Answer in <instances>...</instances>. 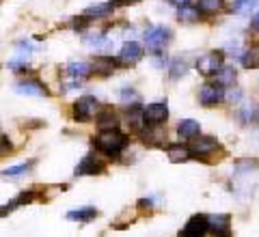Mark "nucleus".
Wrapping results in <instances>:
<instances>
[{"instance_id":"obj_10","label":"nucleus","mask_w":259,"mask_h":237,"mask_svg":"<svg viewBox=\"0 0 259 237\" xmlns=\"http://www.w3.org/2000/svg\"><path fill=\"white\" fill-rule=\"evenodd\" d=\"M143 45L141 43H136V41H125L123 48H121V52H119V63H123V65H136L141 59H143Z\"/></svg>"},{"instance_id":"obj_14","label":"nucleus","mask_w":259,"mask_h":237,"mask_svg":"<svg viewBox=\"0 0 259 237\" xmlns=\"http://www.w3.org/2000/svg\"><path fill=\"white\" fill-rule=\"evenodd\" d=\"M229 224H231V218L227 214H216V216L207 218V226L212 228L216 235H227L229 233Z\"/></svg>"},{"instance_id":"obj_29","label":"nucleus","mask_w":259,"mask_h":237,"mask_svg":"<svg viewBox=\"0 0 259 237\" xmlns=\"http://www.w3.org/2000/svg\"><path fill=\"white\" fill-rule=\"evenodd\" d=\"M255 119V106L253 104H244L240 108V121L242 123H250Z\"/></svg>"},{"instance_id":"obj_4","label":"nucleus","mask_w":259,"mask_h":237,"mask_svg":"<svg viewBox=\"0 0 259 237\" xmlns=\"http://www.w3.org/2000/svg\"><path fill=\"white\" fill-rule=\"evenodd\" d=\"M97 112H100V102H97L93 95H82L74 104V119L78 121V123H87V121H91Z\"/></svg>"},{"instance_id":"obj_13","label":"nucleus","mask_w":259,"mask_h":237,"mask_svg":"<svg viewBox=\"0 0 259 237\" xmlns=\"http://www.w3.org/2000/svg\"><path fill=\"white\" fill-rule=\"evenodd\" d=\"M117 67V61L112 59V56L108 54H100V56H95V61L91 65V69L95 73H100V76H108V73H112Z\"/></svg>"},{"instance_id":"obj_7","label":"nucleus","mask_w":259,"mask_h":237,"mask_svg":"<svg viewBox=\"0 0 259 237\" xmlns=\"http://www.w3.org/2000/svg\"><path fill=\"white\" fill-rule=\"evenodd\" d=\"M225 100V88L218 84H203L199 88V102L205 106V108H212V106L221 104Z\"/></svg>"},{"instance_id":"obj_30","label":"nucleus","mask_w":259,"mask_h":237,"mask_svg":"<svg viewBox=\"0 0 259 237\" xmlns=\"http://www.w3.org/2000/svg\"><path fill=\"white\" fill-rule=\"evenodd\" d=\"M240 97H242V91H240V88H236V91H229V93H227V95H225V100H227V102L238 104V102H240Z\"/></svg>"},{"instance_id":"obj_11","label":"nucleus","mask_w":259,"mask_h":237,"mask_svg":"<svg viewBox=\"0 0 259 237\" xmlns=\"http://www.w3.org/2000/svg\"><path fill=\"white\" fill-rule=\"evenodd\" d=\"M15 93L28 95V97H41V95H48V88L44 82H39V80L28 78V80H22V82L15 84Z\"/></svg>"},{"instance_id":"obj_34","label":"nucleus","mask_w":259,"mask_h":237,"mask_svg":"<svg viewBox=\"0 0 259 237\" xmlns=\"http://www.w3.org/2000/svg\"><path fill=\"white\" fill-rule=\"evenodd\" d=\"M171 5H175V7H184V5H190L192 0H168Z\"/></svg>"},{"instance_id":"obj_17","label":"nucleus","mask_w":259,"mask_h":237,"mask_svg":"<svg viewBox=\"0 0 259 237\" xmlns=\"http://www.w3.org/2000/svg\"><path fill=\"white\" fill-rule=\"evenodd\" d=\"M214 76H216V84L218 86H233V84H236L238 73H236V67H225V65H223V67L218 69Z\"/></svg>"},{"instance_id":"obj_35","label":"nucleus","mask_w":259,"mask_h":237,"mask_svg":"<svg viewBox=\"0 0 259 237\" xmlns=\"http://www.w3.org/2000/svg\"><path fill=\"white\" fill-rule=\"evenodd\" d=\"M218 237H229V235H218Z\"/></svg>"},{"instance_id":"obj_5","label":"nucleus","mask_w":259,"mask_h":237,"mask_svg":"<svg viewBox=\"0 0 259 237\" xmlns=\"http://www.w3.org/2000/svg\"><path fill=\"white\" fill-rule=\"evenodd\" d=\"M143 119H145V125H149V127H160V125L168 119V108H166V104L156 102V104L145 106V108H143Z\"/></svg>"},{"instance_id":"obj_23","label":"nucleus","mask_w":259,"mask_h":237,"mask_svg":"<svg viewBox=\"0 0 259 237\" xmlns=\"http://www.w3.org/2000/svg\"><path fill=\"white\" fill-rule=\"evenodd\" d=\"M242 67L246 69H257L259 67V48H248L244 54H240Z\"/></svg>"},{"instance_id":"obj_24","label":"nucleus","mask_w":259,"mask_h":237,"mask_svg":"<svg viewBox=\"0 0 259 237\" xmlns=\"http://www.w3.org/2000/svg\"><path fill=\"white\" fill-rule=\"evenodd\" d=\"M97 125L102 129H115L117 127V117L112 110H104L100 117H97Z\"/></svg>"},{"instance_id":"obj_6","label":"nucleus","mask_w":259,"mask_h":237,"mask_svg":"<svg viewBox=\"0 0 259 237\" xmlns=\"http://www.w3.org/2000/svg\"><path fill=\"white\" fill-rule=\"evenodd\" d=\"M223 61H225L223 52H207L197 61V69H199V73H203V76H214V73L223 67Z\"/></svg>"},{"instance_id":"obj_15","label":"nucleus","mask_w":259,"mask_h":237,"mask_svg":"<svg viewBox=\"0 0 259 237\" xmlns=\"http://www.w3.org/2000/svg\"><path fill=\"white\" fill-rule=\"evenodd\" d=\"M91 65L84 63V61H74V63H69L67 65V76L69 78H74V80H84L91 76Z\"/></svg>"},{"instance_id":"obj_31","label":"nucleus","mask_w":259,"mask_h":237,"mask_svg":"<svg viewBox=\"0 0 259 237\" xmlns=\"http://www.w3.org/2000/svg\"><path fill=\"white\" fill-rule=\"evenodd\" d=\"M11 149V145H9V140H7L5 136H0V155H5L7 151Z\"/></svg>"},{"instance_id":"obj_12","label":"nucleus","mask_w":259,"mask_h":237,"mask_svg":"<svg viewBox=\"0 0 259 237\" xmlns=\"http://www.w3.org/2000/svg\"><path fill=\"white\" fill-rule=\"evenodd\" d=\"M112 11H115V3H97V5L87 7L82 15H87L89 20H104L108 15H112Z\"/></svg>"},{"instance_id":"obj_22","label":"nucleus","mask_w":259,"mask_h":237,"mask_svg":"<svg viewBox=\"0 0 259 237\" xmlns=\"http://www.w3.org/2000/svg\"><path fill=\"white\" fill-rule=\"evenodd\" d=\"M259 7V0H236L231 11L236 15H250Z\"/></svg>"},{"instance_id":"obj_21","label":"nucleus","mask_w":259,"mask_h":237,"mask_svg":"<svg viewBox=\"0 0 259 237\" xmlns=\"http://www.w3.org/2000/svg\"><path fill=\"white\" fill-rule=\"evenodd\" d=\"M97 216L95 207H80V209H71L67 214V220H76V222H89Z\"/></svg>"},{"instance_id":"obj_25","label":"nucleus","mask_w":259,"mask_h":237,"mask_svg":"<svg viewBox=\"0 0 259 237\" xmlns=\"http://www.w3.org/2000/svg\"><path fill=\"white\" fill-rule=\"evenodd\" d=\"M30 166H32V164H20V166H11V168L3 170V177H5V179H20V177H24V175H28Z\"/></svg>"},{"instance_id":"obj_27","label":"nucleus","mask_w":259,"mask_h":237,"mask_svg":"<svg viewBox=\"0 0 259 237\" xmlns=\"http://www.w3.org/2000/svg\"><path fill=\"white\" fill-rule=\"evenodd\" d=\"M223 3H225V0H199V9L207 11V13H214V11L223 9Z\"/></svg>"},{"instance_id":"obj_1","label":"nucleus","mask_w":259,"mask_h":237,"mask_svg":"<svg viewBox=\"0 0 259 237\" xmlns=\"http://www.w3.org/2000/svg\"><path fill=\"white\" fill-rule=\"evenodd\" d=\"M259 183V173H257V164L250 160L240 162L233 170V179H231V185L236 190L238 196H248L253 194V190Z\"/></svg>"},{"instance_id":"obj_2","label":"nucleus","mask_w":259,"mask_h":237,"mask_svg":"<svg viewBox=\"0 0 259 237\" xmlns=\"http://www.w3.org/2000/svg\"><path fill=\"white\" fill-rule=\"evenodd\" d=\"M95 147L100 149L104 155H108V158H117L127 147V136L121 134L119 129H102L100 136L95 138Z\"/></svg>"},{"instance_id":"obj_9","label":"nucleus","mask_w":259,"mask_h":237,"mask_svg":"<svg viewBox=\"0 0 259 237\" xmlns=\"http://www.w3.org/2000/svg\"><path fill=\"white\" fill-rule=\"evenodd\" d=\"M104 162L97 158V155H93V153H89V155H84L82 160H80V164L76 166V175H80V177H84V175H100V173H104Z\"/></svg>"},{"instance_id":"obj_19","label":"nucleus","mask_w":259,"mask_h":237,"mask_svg":"<svg viewBox=\"0 0 259 237\" xmlns=\"http://www.w3.org/2000/svg\"><path fill=\"white\" fill-rule=\"evenodd\" d=\"M177 18H180V22H186V24L199 22L201 9H199V7H194L192 3L190 5H184V7H180V11H177Z\"/></svg>"},{"instance_id":"obj_33","label":"nucleus","mask_w":259,"mask_h":237,"mask_svg":"<svg viewBox=\"0 0 259 237\" xmlns=\"http://www.w3.org/2000/svg\"><path fill=\"white\" fill-rule=\"evenodd\" d=\"M250 28H253V30H257V32H259V13L255 15L253 20H250Z\"/></svg>"},{"instance_id":"obj_32","label":"nucleus","mask_w":259,"mask_h":237,"mask_svg":"<svg viewBox=\"0 0 259 237\" xmlns=\"http://www.w3.org/2000/svg\"><path fill=\"white\" fill-rule=\"evenodd\" d=\"M115 5H119V7H130V5H139L141 0H112Z\"/></svg>"},{"instance_id":"obj_26","label":"nucleus","mask_w":259,"mask_h":237,"mask_svg":"<svg viewBox=\"0 0 259 237\" xmlns=\"http://www.w3.org/2000/svg\"><path fill=\"white\" fill-rule=\"evenodd\" d=\"M171 80H180L182 76H186V71H188V63H182V61H173V65L171 67Z\"/></svg>"},{"instance_id":"obj_3","label":"nucleus","mask_w":259,"mask_h":237,"mask_svg":"<svg viewBox=\"0 0 259 237\" xmlns=\"http://www.w3.org/2000/svg\"><path fill=\"white\" fill-rule=\"evenodd\" d=\"M168 41H171V30L164 26H153L151 30L145 32V45L153 54H160L168 45Z\"/></svg>"},{"instance_id":"obj_16","label":"nucleus","mask_w":259,"mask_h":237,"mask_svg":"<svg viewBox=\"0 0 259 237\" xmlns=\"http://www.w3.org/2000/svg\"><path fill=\"white\" fill-rule=\"evenodd\" d=\"M177 134H180V138H197L201 134V125H199V121H194V119H186L180 123V127H177Z\"/></svg>"},{"instance_id":"obj_28","label":"nucleus","mask_w":259,"mask_h":237,"mask_svg":"<svg viewBox=\"0 0 259 237\" xmlns=\"http://www.w3.org/2000/svg\"><path fill=\"white\" fill-rule=\"evenodd\" d=\"M121 102L125 106H132V104H139V93L134 88H121Z\"/></svg>"},{"instance_id":"obj_20","label":"nucleus","mask_w":259,"mask_h":237,"mask_svg":"<svg viewBox=\"0 0 259 237\" xmlns=\"http://www.w3.org/2000/svg\"><path fill=\"white\" fill-rule=\"evenodd\" d=\"M190 149L188 147H182V145H171L168 147V160L173 164H180V162H188L190 160Z\"/></svg>"},{"instance_id":"obj_8","label":"nucleus","mask_w":259,"mask_h":237,"mask_svg":"<svg viewBox=\"0 0 259 237\" xmlns=\"http://www.w3.org/2000/svg\"><path fill=\"white\" fill-rule=\"evenodd\" d=\"M207 231H209L207 218L205 216H192L188 222H186V226L182 228L177 237H205Z\"/></svg>"},{"instance_id":"obj_18","label":"nucleus","mask_w":259,"mask_h":237,"mask_svg":"<svg viewBox=\"0 0 259 237\" xmlns=\"http://www.w3.org/2000/svg\"><path fill=\"white\" fill-rule=\"evenodd\" d=\"M214 149H216V140L212 136H199L197 140L192 143V153H197V155H207Z\"/></svg>"}]
</instances>
